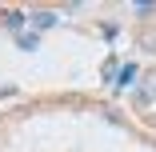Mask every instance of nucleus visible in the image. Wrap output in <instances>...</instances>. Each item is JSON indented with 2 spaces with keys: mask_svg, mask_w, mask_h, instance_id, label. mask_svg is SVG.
Listing matches in <instances>:
<instances>
[{
  "mask_svg": "<svg viewBox=\"0 0 156 152\" xmlns=\"http://www.w3.org/2000/svg\"><path fill=\"white\" fill-rule=\"evenodd\" d=\"M132 100H136L140 108H144V104H152V100H156V84H152V80H144V84L136 88V96H132Z\"/></svg>",
  "mask_w": 156,
  "mask_h": 152,
  "instance_id": "1",
  "label": "nucleus"
},
{
  "mask_svg": "<svg viewBox=\"0 0 156 152\" xmlns=\"http://www.w3.org/2000/svg\"><path fill=\"white\" fill-rule=\"evenodd\" d=\"M4 24H8V28H12V32H20V28H24V24H28V16H24V12H20V8H8V12H4Z\"/></svg>",
  "mask_w": 156,
  "mask_h": 152,
  "instance_id": "2",
  "label": "nucleus"
},
{
  "mask_svg": "<svg viewBox=\"0 0 156 152\" xmlns=\"http://www.w3.org/2000/svg\"><path fill=\"white\" fill-rule=\"evenodd\" d=\"M32 24H36V28H56V24H60V16L40 8V12H32Z\"/></svg>",
  "mask_w": 156,
  "mask_h": 152,
  "instance_id": "3",
  "label": "nucleus"
},
{
  "mask_svg": "<svg viewBox=\"0 0 156 152\" xmlns=\"http://www.w3.org/2000/svg\"><path fill=\"white\" fill-rule=\"evenodd\" d=\"M132 76H136V68H132V64H128V68H120V84H116V88H128V84H132Z\"/></svg>",
  "mask_w": 156,
  "mask_h": 152,
  "instance_id": "4",
  "label": "nucleus"
}]
</instances>
